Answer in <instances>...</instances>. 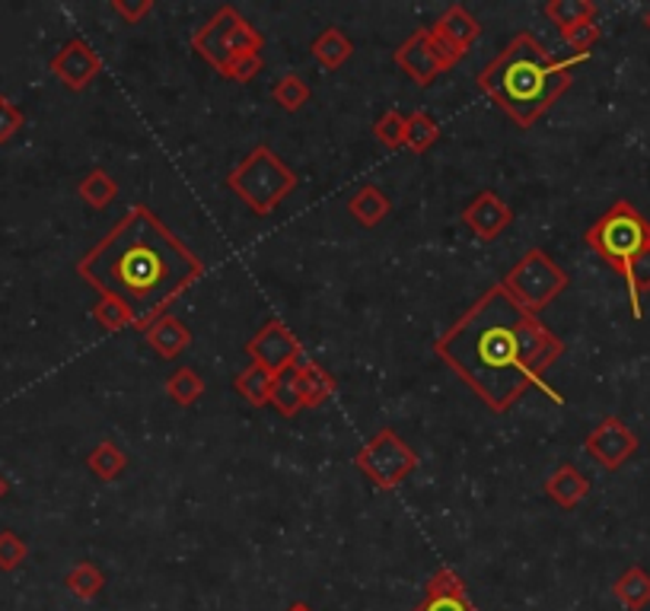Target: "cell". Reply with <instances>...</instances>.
Instances as JSON below:
<instances>
[{
  "mask_svg": "<svg viewBox=\"0 0 650 611\" xmlns=\"http://www.w3.org/2000/svg\"><path fill=\"white\" fill-rule=\"evenodd\" d=\"M49 71L71 93H83L96 76L103 74V58L96 54V49L86 39H71V42H64L61 49L54 51L52 61H49Z\"/></svg>",
  "mask_w": 650,
  "mask_h": 611,
  "instance_id": "cell-13",
  "label": "cell"
},
{
  "mask_svg": "<svg viewBox=\"0 0 650 611\" xmlns=\"http://www.w3.org/2000/svg\"><path fill=\"white\" fill-rule=\"evenodd\" d=\"M287 611H312L310 605H307V602H293V605H290V609Z\"/></svg>",
  "mask_w": 650,
  "mask_h": 611,
  "instance_id": "cell-39",
  "label": "cell"
},
{
  "mask_svg": "<svg viewBox=\"0 0 650 611\" xmlns=\"http://www.w3.org/2000/svg\"><path fill=\"white\" fill-rule=\"evenodd\" d=\"M29 558V545L17 532L3 529L0 532V570L3 573H13L23 567V560Z\"/></svg>",
  "mask_w": 650,
  "mask_h": 611,
  "instance_id": "cell-34",
  "label": "cell"
},
{
  "mask_svg": "<svg viewBox=\"0 0 650 611\" xmlns=\"http://www.w3.org/2000/svg\"><path fill=\"white\" fill-rule=\"evenodd\" d=\"M310 51L319 68H326V71H339L341 64L354 54V42L341 32L339 25H326V29L312 39Z\"/></svg>",
  "mask_w": 650,
  "mask_h": 611,
  "instance_id": "cell-20",
  "label": "cell"
},
{
  "mask_svg": "<svg viewBox=\"0 0 650 611\" xmlns=\"http://www.w3.org/2000/svg\"><path fill=\"white\" fill-rule=\"evenodd\" d=\"M625 287H628L631 315H634V319H641V315H644V309H641V303H644V293H650V249L634 258L631 275H628V280H625Z\"/></svg>",
  "mask_w": 650,
  "mask_h": 611,
  "instance_id": "cell-31",
  "label": "cell"
},
{
  "mask_svg": "<svg viewBox=\"0 0 650 611\" xmlns=\"http://www.w3.org/2000/svg\"><path fill=\"white\" fill-rule=\"evenodd\" d=\"M543 13H546L548 23L558 25V32H565L571 25L597 20V3L594 0H548Z\"/></svg>",
  "mask_w": 650,
  "mask_h": 611,
  "instance_id": "cell-24",
  "label": "cell"
},
{
  "mask_svg": "<svg viewBox=\"0 0 650 611\" xmlns=\"http://www.w3.org/2000/svg\"><path fill=\"white\" fill-rule=\"evenodd\" d=\"M644 25H648V29H650V10H648V13H644Z\"/></svg>",
  "mask_w": 650,
  "mask_h": 611,
  "instance_id": "cell-40",
  "label": "cell"
},
{
  "mask_svg": "<svg viewBox=\"0 0 650 611\" xmlns=\"http://www.w3.org/2000/svg\"><path fill=\"white\" fill-rule=\"evenodd\" d=\"M612 596L628 611H644L650 605V573L644 567H628L622 577L612 583Z\"/></svg>",
  "mask_w": 650,
  "mask_h": 611,
  "instance_id": "cell-21",
  "label": "cell"
},
{
  "mask_svg": "<svg viewBox=\"0 0 650 611\" xmlns=\"http://www.w3.org/2000/svg\"><path fill=\"white\" fill-rule=\"evenodd\" d=\"M268 407H275L281 417H297L303 411V392H300V376L297 370L290 366L285 373H278L275 382H271V398H268Z\"/></svg>",
  "mask_w": 650,
  "mask_h": 611,
  "instance_id": "cell-22",
  "label": "cell"
},
{
  "mask_svg": "<svg viewBox=\"0 0 650 611\" xmlns=\"http://www.w3.org/2000/svg\"><path fill=\"white\" fill-rule=\"evenodd\" d=\"M243 351L249 356V363H259L268 373H285L290 370L300 356H303V348L297 341V334L287 329L281 319H268L246 344Z\"/></svg>",
  "mask_w": 650,
  "mask_h": 611,
  "instance_id": "cell-9",
  "label": "cell"
},
{
  "mask_svg": "<svg viewBox=\"0 0 650 611\" xmlns=\"http://www.w3.org/2000/svg\"><path fill=\"white\" fill-rule=\"evenodd\" d=\"M27 125V115L17 108V102H10L3 93H0V147L7 144V141H13L20 131Z\"/></svg>",
  "mask_w": 650,
  "mask_h": 611,
  "instance_id": "cell-35",
  "label": "cell"
},
{
  "mask_svg": "<svg viewBox=\"0 0 650 611\" xmlns=\"http://www.w3.org/2000/svg\"><path fill=\"white\" fill-rule=\"evenodd\" d=\"M224 182L256 217H271L300 178L268 144H256Z\"/></svg>",
  "mask_w": 650,
  "mask_h": 611,
  "instance_id": "cell-5",
  "label": "cell"
},
{
  "mask_svg": "<svg viewBox=\"0 0 650 611\" xmlns=\"http://www.w3.org/2000/svg\"><path fill=\"white\" fill-rule=\"evenodd\" d=\"M501 287H504L526 312L543 315L548 306L555 303V300L571 287V275H568L546 249H529V252H523L520 261L504 275Z\"/></svg>",
  "mask_w": 650,
  "mask_h": 611,
  "instance_id": "cell-7",
  "label": "cell"
},
{
  "mask_svg": "<svg viewBox=\"0 0 650 611\" xmlns=\"http://www.w3.org/2000/svg\"><path fill=\"white\" fill-rule=\"evenodd\" d=\"M373 141L383 144L386 151H402L405 147V115L399 108H386L373 125Z\"/></svg>",
  "mask_w": 650,
  "mask_h": 611,
  "instance_id": "cell-32",
  "label": "cell"
},
{
  "mask_svg": "<svg viewBox=\"0 0 650 611\" xmlns=\"http://www.w3.org/2000/svg\"><path fill=\"white\" fill-rule=\"evenodd\" d=\"M78 275L100 297L125 306L134 329L144 334L205 278V261L147 204H134L93 249L80 255Z\"/></svg>",
  "mask_w": 650,
  "mask_h": 611,
  "instance_id": "cell-2",
  "label": "cell"
},
{
  "mask_svg": "<svg viewBox=\"0 0 650 611\" xmlns=\"http://www.w3.org/2000/svg\"><path fill=\"white\" fill-rule=\"evenodd\" d=\"M561 39L571 45L574 54H590V49L599 42V25L597 20H590V23H580L571 25V29H565L561 32Z\"/></svg>",
  "mask_w": 650,
  "mask_h": 611,
  "instance_id": "cell-36",
  "label": "cell"
},
{
  "mask_svg": "<svg viewBox=\"0 0 650 611\" xmlns=\"http://www.w3.org/2000/svg\"><path fill=\"white\" fill-rule=\"evenodd\" d=\"M348 214H351L361 227L367 229L380 227V224H383V220L392 214L390 195H386L380 185L367 182V185H361V188L351 195V201H348Z\"/></svg>",
  "mask_w": 650,
  "mask_h": 611,
  "instance_id": "cell-18",
  "label": "cell"
},
{
  "mask_svg": "<svg viewBox=\"0 0 650 611\" xmlns=\"http://www.w3.org/2000/svg\"><path fill=\"white\" fill-rule=\"evenodd\" d=\"M392 61L402 74L409 76L415 86H431L437 76H443L450 68V61L443 58L431 29H415L399 49L392 51Z\"/></svg>",
  "mask_w": 650,
  "mask_h": 611,
  "instance_id": "cell-10",
  "label": "cell"
},
{
  "mask_svg": "<svg viewBox=\"0 0 650 611\" xmlns=\"http://www.w3.org/2000/svg\"><path fill=\"white\" fill-rule=\"evenodd\" d=\"M354 465L376 490H395L417 472V453L392 427H380L358 449Z\"/></svg>",
  "mask_w": 650,
  "mask_h": 611,
  "instance_id": "cell-8",
  "label": "cell"
},
{
  "mask_svg": "<svg viewBox=\"0 0 650 611\" xmlns=\"http://www.w3.org/2000/svg\"><path fill=\"white\" fill-rule=\"evenodd\" d=\"M584 242L619 275L628 280L631 265L650 249V220L631 201H616L594 227L584 232Z\"/></svg>",
  "mask_w": 650,
  "mask_h": 611,
  "instance_id": "cell-6",
  "label": "cell"
},
{
  "mask_svg": "<svg viewBox=\"0 0 650 611\" xmlns=\"http://www.w3.org/2000/svg\"><path fill=\"white\" fill-rule=\"evenodd\" d=\"M64 586H68V592H71L74 599H80V602H93V599L103 592L105 573L93 563V560H78V563L68 570Z\"/></svg>",
  "mask_w": 650,
  "mask_h": 611,
  "instance_id": "cell-25",
  "label": "cell"
},
{
  "mask_svg": "<svg viewBox=\"0 0 650 611\" xmlns=\"http://www.w3.org/2000/svg\"><path fill=\"white\" fill-rule=\"evenodd\" d=\"M271 100L278 102L285 112H300V108L312 100V90H310V83H307L300 74H285L275 80V86H271Z\"/></svg>",
  "mask_w": 650,
  "mask_h": 611,
  "instance_id": "cell-30",
  "label": "cell"
},
{
  "mask_svg": "<svg viewBox=\"0 0 650 611\" xmlns=\"http://www.w3.org/2000/svg\"><path fill=\"white\" fill-rule=\"evenodd\" d=\"M10 494V481H7V475H0V500Z\"/></svg>",
  "mask_w": 650,
  "mask_h": 611,
  "instance_id": "cell-38",
  "label": "cell"
},
{
  "mask_svg": "<svg viewBox=\"0 0 650 611\" xmlns=\"http://www.w3.org/2000/svg\"><path fill=\"white\" fill-rule=\"evenodd\" d=\"M166 395H169V402L179 407H192L202 395H205V389H208V382L202 380L192 366H179L169 380H166Z\"/></svg>",
  "mask_w": 650,
  "mask_h": 611,
  "instance_id": "cell-29",
  "label": "cell"
},
{
  "mask_svg": "<svg viewBox=\"0 0 650 611\" xmlns=\"http://www.w3.org/2000/svg\"><path fill=\"white\" fill-rule=\"evenodd\" d=\"M144 341H147V348H151L159 360H176V356H183L185 351L192 348V329L185 325L179 315L166 312V315H159L156 322L147 325Z\"/></svg>",
  "mask_w": 650,
  "mask_h": 611,
  "instance_id": "cell-16",
  "label": "cell"
},
{
  "mask_svg": "<svg viewBox=\"0 0 650 611\" xmlns=\"http://www.w3.org/2000/svg\"><path fill=\"white\" fill-rule=\"evenodd\" d=\"M112 10H115L125 23L137 25L144 17L154 13V0H112Z\"/></svg>",
  "mask_w": 650,
  "mask_h": 611,
  "instance_id": "cell-37",
  "label": "cell"
},
{
  "mask_svg": "<svg viewBox=\"0 0 650 611\" xmlns=\"http://www.w3.org/2000/svg\"><path fill=\"white\" fill-rule=\"evenodd\" d=\"M587 58L590 54L555 58L536 32L523 29L482 68L475 86L520 131H529L571 90L574 68Z\"/></svg>",
  "mask_w": 650,
  "mask_h": 611,
  "instance_id": "cell-3",
  "label": "cell"
},
{
  "mask_svg": "<svg viewBox=\"0 0 650 611\" xmlns=\"http://www.w3.org/2000/svg\"><path fill=\"white\" fill-rule=\"evenodd\" d=\"M93 319L103 325L105 331H125L134 329V319H131V312L125 306L118 303V300H112V297H100L96 303H93Z\"/></svg>",
  "mask_w": 650,
  "mask_h": 611,
  "instance_id": "cell-33",
  "label": "cell"
},
{
  "mask_svg": "<svg viewBox=\"0 0 650 611\" xmlns=\"http://www.w3.org/2000/svg\"><path fill=\"white\" fill-rule=\"evenodd\" d=\"M441 54L450 61V68L463 64L468 58V49L482 35V23L468 13L463 3H450L434 23L427 25Z\"/></svg>",
  "mask_w": 650,
  "mask_h": 611,
  "instance_id": "cell-12",
  "label": "cell"
},
{
  "mask_svg": "<svg viewBox=\"0 0 650 611\" xmlns=\"http://www.w3.org/2000/svg\"><path fill=\"white\" fill-rule=\"evenodd\" d=\"M412 611H478L468 596L466 580L453 567H437L434 577L424 583V596Z\"/></svg>",
  "mask_w": 650,
  "mask_h": 611,
  "instance_id": "cell-15",
  "label": "cell"
},
{
  "mask_svg": "<svg viewBox=\"0 0 650 611\" xmlns=\"http://www.w3.org/2000/svg\"><path fill=\"white\" fill-rule=\"evenodd\" d=\"M293 370H297V376H300V392H303V405L307 407H319L326 405L332 395H336V376L326 370V366H319L316 360L310 356H300L297 363H293Z\"/></svg>",
  "mask_w": 650,
  "mask_h": 611,
  "instance_id": "cell-19",
  "label": "cell"
},
{
  "mask_svg": "<svg viewBox=\"0 0 650 611\" xmlns=\"http://www.w3.org/2000/svg\"><path fill=\"white\" fill-rule=\"evenodd\" d=\"M192 51L208 61L224 80L249 83L265 68V35L249 23L234 3H224L214 10L208 23L192 35Z\"/></svg>",
  "mask_w": 650,
  "mask_h": 611,
  "instance_id": "cell-4",
  "label": "cell"
},
{
  "mask_svg": "<svg viewBox=\"0 0 650 611\" xmlns=\"http://www.w3.org/2000/svg\"><path fill=\"white\" fill-rule=\"evenodd\" d=\"M434 354L492 414H507L529 389L565 405L561 392L546 382L548 370L565 354V341L501 283L488 287L443 331Z\"/></svg>",
  "mask_w": 650,
  "mask_h": 611,
  "instance_id": "cell-1",
  "label": "cell"
},
{
  "mask_svg": "<svg viewBox=\"0 0 650 611\" xmlns=\"http://www.w3.org/2000/svg\"><path fill=\"white\" fill-rule=\"evenodd\" d=\"M546 497L561 509L580 507V500L590 497V481L580 468H574L571 462L558 465L546 478Z\"/></svg>",
  "mask_w": 650,
  "mask_h": 611,
  "instance_id": "cell-17",
  "label": "cell"
},
{
  "mask_svg": "<svg viewBox=\"0 0 650 611\" xmlns=\"http://www.w3.org/2000/svg\"><path fill=\"white\" fill-rule=\"evenodd\" d=\"M584 449L587 456L597 462L599 468L606 472H619L628 458L638 453V433L625 424L622 417H602L594 431L587 433L584 439Z\"/></svg>",
  "mask_w": 650,
  "mask_h": 611,
  "instance_id": "cell-11",
  "label": "cell"
},
{
  "mask_svg": "<svg viewBox=\"0 0 650 611\" xmlns=\"http://www.w3.org/2000/svg\"><path fill=\"white\" fill-rule=\"evenodd\" d=\"M86 465H90V472H93L100 481H115V478H122V472L128 468V456H125V449H122L115 439H103V443L86 456Z\"/></svg>",
  "mask_w": 650,
  "mask_h": 611,
  "instance_id": "cell-27",
  "label": "cell"
},
{
  "mask_svg": "<svg viewBox=\"0 0 650 611\" xmlns=\"http://www.w3.org/2000/svg\"><path fill=\"white\" fill-rule=\"evenodd\" d=\"M441 141V125L431 112L415 108L412 115H405V151L412 153H427L434 144Z\"/></svg>",
  "mask_w": 650,
  "mask_h": 611,
  "instance_id": "cell-23",
  "label": "cell"
},
{
  "mask_svg": "<svg viewBox=\"0 0 650 611\" xmlns=\"http://www.w3.org/2000/svg\"><path fill=\"white\" fill-rule=\"evenodd\" d=\"M78 195L86 207L103 210V207H109V204L118 198V182L109 176L105 169H90L86 176L80 178Z\"/></svg>",
  "mask_w": 650,
  "mask_h": 611,
  "instance_id": "cell-28",
  "label": "cell"
},
{
  "mask_svg": "<svg viewBox=\"0 0 650 611\" xmlns=\"http://www.w3.org/2000/svg\"><path fill=\"white\" fill-rule=\"evenodd\" d=\"M271 382H275V373H268L259 363H249L234 380V389L239 392V398H246L252 407H268Z\"/></svg>",
  "mask_w": 650,
  "mask_h": 611,
  "instance_id": "cell-26",
  "label": "cell"
},
{
  "mask_svg": "<svg viewBox=\"0 0 650 611\" xmlns=\"http://www.w3.org/2000/svg\"><path fill=\"white\" fill-rule=\"evenodd\" d=\"M514 207L504 201L497 191H478L472 201L463 207V224L478 239V242H495L514 227Z\"/></svg>",
  "mask_w": 650,
  "mask_h": 611,
  "instance_id": "cell-14",
  "label": "cell"
}]
</instances>
